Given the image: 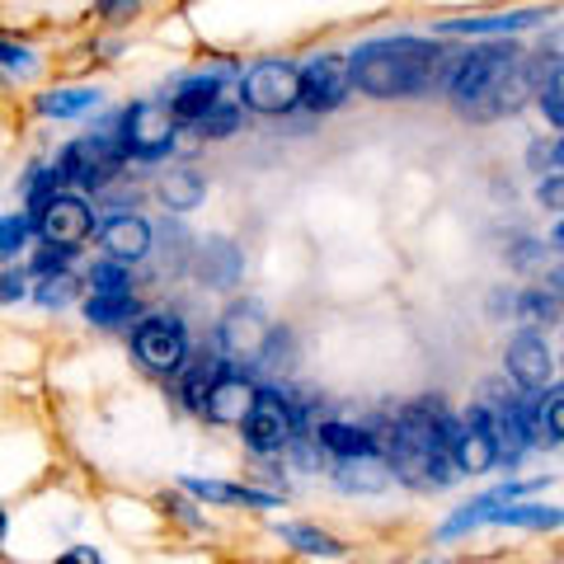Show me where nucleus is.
<instances>
[{
	"instance_id": "obj_1",
	"label": "nucleus",
	"mask_w": 564,
	"mask_h": 564,
	"mask_svg": "<svg viewBox=\"0 0 564 564\" xmlns=\"http://www.w3.org/2000/svg\"><path fill=\"white\" fill-rule=\"evenodd\" d=\"M456 57H462V52H452L433 39H414V33L372 39L348 57L352 90H362L372 99H419L452 80Z\"/></svg>"
},
{
	"instance_id": "obj_2",
	"label": "nucleus",
	"mask_w": 564,
	"mask_h": 564,
	"mask_svg": "<svg viewBox=\"0 0 564 564\" xmlns=\"http://www.w3.org/2000/svg\"><path fill=\"white\" fill-rule=\"evenodd\" d=\"M456 433V419L443 400H414L395 414L386 433V470L391 480H404L414 489H447L456 480V466L447 456V443Z\"/></svg>"
},
{
	"instance_id": "obj_3",
	"label": "nucleus",
	"mask_w": 564,
	"mask_h": 564,
	"mask_svg": "<svg viewBox=\"0 0 564 564\" xmlns=\"http://www.w3.org/2000/svg\"><path fill=\"white\" fill-rule=\"evenodd\" d=\"M522 57H527V52H522L518 43H508V39L462 52V57H456L452 80H447L452 104H456L462 113H470V118H489L494 95H499L503 80L522 66Z\"/></svg>"
},
{
	"instance_id": "obj_4",
	"label": "nucleus",
	"mask_w": 564,
	"mask_h": 564,
	"mask_svg": "<svg viewBox=\"0 0 564 564\" xmlns=\"http://www.w3.org/2000/svg\"><path fill=\"white\" fill-rule=\"evenodd\" d=\"M122 165H128V155H122L118 147V137L113 132H90V137H76V141H66L62 155H57V165H52V174H57V184L70 188V193H99V188H109Z\"/></svg>"
},
{
	"instance_id": "obj_5",
	"label": "nucleus",
	"mask_w": 564,
	"mask_h": 564,
	"mask_svg": "<svg viewBox=\"0 0 564 564\" xmlns=\"http://www.w3.org/2000/svg\"><path fill=\"white\" fill-rule=\"evenodd\" d=\"M24 217L33 221V236H39L43 245H52V250H76L80 254V245L95 236L90 198H80V193H70V188H57V193H47V198L29 203Z\"/></svg>"
},
{
	"instance_id": "obj_6",
	"label": "nucleus",
	"mask_w": 564,
	"mask_h": 564,
	"mask_svg": "<svg viewBox=\"0 0 564 564\" xmlns=\"http://www.w3.org/2000/svg\"><path fill=\"white\" fill-rule=\"evenodd\" d=\"M118 147L128 161H141V165H155L165 161L174 151V137H180V122H174L170 104L165 99H137L128 113H122V128L113 132Z\"/></svg>"
},
{
	"instance_id": "obj_7",
	"label": "nucleus",
	"mask_w": 564,
	"mask_h": 564,
	"mask_svg": "<svg viewBox=\"0 0 564 564\" xmlns=\"http://www.w3.org/2000/svg\"><path fill=\"white\" fill-rule=\"evenodd\" d=\"M132 358L155 377H180L188 367V358H193L188 329H184L180 315H170V311L141 315V321L132 325Z\"/></svg>"
},
{
	"instance_id": "obj_8",
	"label": "nucleus",
	"mask_w": 564,
	"mask_h": 564,
	"mask_svg": "<svg viewBox=\"0 0 564 564\" xmlns=\"http://www.w3.org/2000/svg\"><path fill=\"white\" fill-rule=\"evenodd\" d=\"M240 109L263 113V118H282L292 109H302V66L292 62H254L240 76Z\"/></svg>"
},
{
	"instance_id": "obj_9",
	"label": "nucleus",
	"mask_w": 564,
	"mask_h": 564,
	"mask_svg": "<svg viewBox=\"0 0 564 564\" xmlns=\"http://www.w3.org/2000/svg\"><path fill=\"white\" fill-rule=\"evenodd\" d=\"M273 344V321L259 302H231L217 325V348L226 362H259Z\"/></svg>"
},
{
	"instance_id": "obj_10",
	"label": "nucleus",
	"mask_w": 564,
	"mask_h": 564,
	"mask_svg": "<svg viewBox=\"0 0 564 564\" xmlns=\"http://www.w3.org/2000/svg\"><path fill=\"white\" fill-rule=\"evenodd\" d=\"M240 437H245V447H254V452H288L292 447V437H296V404L278 391V386H259V395H254V410L250 419L240 423Z\"/></svg>"
},
{
	"instance_id": "obj_11",
	"label": "nucleus",
	"mask_w": 564,
	"mask_h": 564,
	"mask_svg": "<svg viewBox=\"0 0 564 564\" xmlns=\"http://www.w3.org/2000/svg\"><path fill=\"white\" fill-rule=\"evenodd\" d=\"M352 95V66L344 52H321L302 66V104L311 113H329V109H344Z\"/></svg>"
},
{
	"instance_id": "obj_12",
	"label": "nucleus",
	"mask_w": 564,
	"mask_h": 564,
	"mask_svg": "<svg viewBox=\"0 0 564 564\" xmlns=\"http://www.w3.org/2000/svg\"><path fill=\"white\" fill-rule=\"evenodd\" d=\"M503 367H508V377H513L518 391L536 395V391H545V386H551V377H555V352H551V344H545L541 334L522 329V334H513V339H508Z\"/></svg>"
},
{
	"instance_id": "obj_13",
	"label": "nucleus",
	"mask_w": 564,
	"mask_h": 564,
	"mask_svg": "<svg viewBox=\"0 0 564 564\" xmlns=\"http://www.w3.org/2000/svg\"><path fill=\"white\" fill-rule=\"evenodd\" d=\"M551 480H508V485H499V489H489V494H480V499H470V503H462L456 513L437 527V541H456V536H466V532H475V527H485V522H494V513L499 508H508V503H522L532 489H545Z\"/></svg>"
},
{
	"instance_id": "obj_14",
	"label": "nucleus",
	"mask_w": 564,
	"mask_h": 564,
	"mask_svg": "<svg viewBox=\"0 0 564 564\" xmlns=\"http://www.w3.org/2000/svg\"><path fill=\"white\" fill-rule=\"evenodd\" d=\"M151 245H155V231H151L147 217H137V212H113V217L99 226V250H104V259L122 263V269L147 259Z\"/></svg>"
},
{
	"instance_id": "obj_15",
	"label": "nucleus",
	"mask_w": 564,
	"mask_h": 564,
	"mask_svg": "<svg viewBox=\"0 0 564 564\" xmlns=\"http://www.w3.org/2000/svg\"><path fill=\"white\" fill-rule=\"evenodd\" d=\"M254 395H259V386L250 377L226 372L217 386H212V395L203 404V419L207 423H221V429H240V423L250 419V410H254Z\"/></svg>"
},
{
	"instance_id": "obj_16",
	"label": "nucleus",
	"mask_w": 564,
	"mask_h": 564,
	"mask_svg": "<svg viewBox=\"0 0 564 564\" xmlns=\"http://www.w3.org/2000/svg\"><path fill=\"white\" fill-rule=\"evenodd\" d=\"M545 20H551L545 10H508V14H475V20H443L437 33L443 39H456V33H466V39H513V33Z\"/></svg>"
},
{
	"instance_id": "obj_17",
	"label": "nucleus",
	"mask_w": 564,
	"mask_h": 564,
	"mask_svg": "<svg viewBox=\"0 0 564 564\" xmlns=\"http://www.w3.org/2000/svg\"><path fill=\"white\" fill-rule=\"evenodd\" d=\"M447 456H452V466L456 475H485L499 466V452H494V437L466 414V423H456V433H452V443H447Z\"/></svg>"
},
{
	"instance_id": "obj_18",
	"label": "nucleus",
	"mask_w": 564,
	"mask_h": 564,
	"mask_svg": "<svg viewBox=\"0 0 564 564\" xmlns=\"http://www.w3.org/2000/svg\"><path fill=\"white\" fill-rule=\"evenodd\" d=\"M306 437L315 447H321L325 456H334V462H358V456H377V433H367V429H352V423H339V419H329V423H315V429H306Z\"/></svg>"
},
{
	"instance_id": "obj_19",
	"label": "nucleus",
	"mask_w": 564,
	"mask_h": 564,
	"mask_svg": "<svg viewBox=\"0 0 564 564\" xmlns=\"http://www.w3.org/2000/svg\"><path fill=\"white\" fill-rule=\"evenodd\" d=\"M221 85H226V70H212V76H188L180 90L165 99L174 122H193V128H198V122L221 104Z\"/></svg>"
},
{
	"instance_id": "obj_20",
	"label": "nucleus",
	"mask_w": 564,
	"mask_h": 564,
	"mask_svg": "<svg viewBox=\"0 0 564 564\" xmlns=\"http://www.w3.org/2000/svg\"><path fill=\"white\" fill-rule=\"evenodd\" d=\"M193 499H203V503H236V508H282L278 494L269 489H254V485H226V480H198V475H184L180 480Z\"/></svg>"
},
{
	"instance_id": "obj_21",
	"label": "nucleus",
	"mask_w": 564,
	"mask_h": 564,
	"mask_svg": "<svg viewBox=\"0 0 564 564\" xmlns=\"http://www.w3.org/2000/svg\"><path fill=\"white\" fill-rule=\"evenodd\" d=\"M245 273V254L236 250L231 240H203L198 245V278H203V288H236Z\"/></svg>"
},
{
	"instance_id": "obj_22",
	"label": "nucleus",
	"mask_w": 564,
	"mask_h": 564,
	"mask_svg": "<svg viewBox=\"0 0 564 564\" xmlns=\"http://www.w3.org/2000/svg\"><path fill=\"white\" fill-rule=\"evenodd\" d=\"M226 372H231V362L221 358V352H203V358H188V367L180 372V395L193 414H203V404L212 395V386H217Z\"/></svg>"
},
{
	"instance_id": "obj_23",
	"label": "nucleus",
	"mask_w": 564,
	"mask_h": 564,
	"mask_svg": "<svg viewBox=\"0 0 564 564\" xmlns=\"http://www.w3.org/2000/svg\"><path fill=\"white\" fill-rule=\"evenodd\" d=\"M104 90H95V85H66V90H43L39 99H33V109H39L43 118H85L90 109H99Z\"/></svg>"
},
{
	"instance_id": "obj_24",
	"label": "nucleus",
	"mask_w": 564,
	"mask_h": 564,
	"mask_svg": "<svg viewBox=\"0 0 564 564\" xmlns=\"http://www.w3.org/2000/svg\"><path fill=\"white\" fill-rule=\"evenodd\" d=\"M513 311H518V321L536 334L541 325H555L564 315V296L551 288V282H536V288H522L513 296Z\"/></svg>"
},
{
	"instance_id": "obj_25",
	"label": "nucleus",
	"mask_w": 564,
	"mask_h": 564,
	"mask_svg": "<svg viewBox=\"0 0 564 564\" xmlns=\"http://www.w3.org/2000/svg\"><path fill=\"white\" fill-rule=\"evenodd\" d=\"M334 485L348 494H381L391 485V470H386L381 456H358V462H334Z\"/></svg>"
},
{
	"instance_id": "obj_26",
	"label": "nucleus",
	"mask_w": 564,
	"mask_h": 564,
	"mask_svg": "<svg viewBox=\"0 0 564 564\" xmlns=\"http://www.w3.org/2000/svg\"><path fill=\"white\" fill-rule=\"evenodd\" d=\"M494 527H522V532H555L564 527V503H508L494 513Z\"/></svg>"
},
{
	"instance_id": "obj_27",
	"label": "nucleus",
	"mask_w": 564,
	"mask_h": 564,
	"mask_svg": "<svg viewBox=\"0 0 564 564\" xmlns=\"http://www.w3.org/2000/svg\"><path fill=\"white\" fill-rule=\"evenodd\" d=\"M85 321H90L95 329H122V325L141 321V302H137V292L90 296V302H85Z\"/></svg>"
},
{
	"instance_id": "obj_28",
	"label": "nucleus",
	"mask_w": 564,
	"mask_h": 564,
	"mask_svg": "<svg viewBox=\"0 0 564 564\" xmlns=\"http://www.w3.org/2000/svg\"><path fill=\"white\" fill-rule=\"evenodd\" d=\"M207 198V184H203V174L198 170H165L161 174V203L170 212H193V207H203Z\"/></svg>"
},
{
	"instance_id": "obj_29",
	"label": "nucleus",
	"mask_w": 564,
	"mask_h": 564,
	"mask_svg": "<svg viewBox=\"0 0 564 564\" xmlns=\"http://www.w3.org/2000/svg\"><path fill=\"white\" fill-rule=\"evenodd\" d=\"M278 536L292 545V551H302V555H321V560H339L348 545L339 536H329L321 532V527H311V522H282L278 527Z\"/></svg>"
},
{
	"instance_id": "obj_30",
	"label": "nucleus",
	"mask_w": 564,
	"mask_h": 564,
	"mask_svg": "<svg viewBox=\"0 0 564 564\" xmlns=\"http://www.w3.org/2000/svg\"><path fill=\"white\" fill-rule=\"evenodd\" d=\"M39 66H43L39 47L10 39V33H0V76L6 80H33L39 76Z\"/></svg>"
},
{
	"instance_id": "obj_31",
	"label": "nucleus",
	"mask_w": 564,
	"mask_h": 564,
	"mask_svg": "<svg viewBox=\"0 0 564 564\" xmlns=\"http://www.w3.org/2000/svg\"><path fill=\"white\" fill-rule=\"evenodd\" d=\"M33 240V221L24 217V212H10V217H0V259H20L29 250Z\"/></svg>"
},
{
	"instance_id": "obj_32",
	"label": "nucleus",
	"mask_w": 564,
	"mask_h": 564,
	"mask_svg": "<svg viewBox=\"0 0 564 564\" xmlns=\"http://www.w3.org/2000/svg\"><path fill=\"white\" fill-rule=\"evenodd\" d=\"M85 282H90V296H118V292H132V278L122 263H109L99 259L90 273H85Z\"/></svg>"
},
{
	"instance_id": "obj_33",
	"label": "nucleus",
	"mask_w": 564,
	"mask_h": 564,
	"mask_svg": "<svg viewBox=\"0 0 564 564\" xmlns=\"http://www.w3.org/2000/svg\"><path fill=\"white\" fill-rule=\"evenodd\" d=\"M33 296H39V306L47 311H62L70 296H76V278L70 273H52V278H39V288H33Z\"/></svg>"
},
{
	"instance_id": "obj_34",
	"label": "nucleus",
	"mask_w": 564,
	"mask_h": 564,
	"mask_svg": "<svg viewBox=\"0 0 564 564\" xmlns=\"http://www.w3.org/2000/svg\"><path fill=\"white\" fill-rule=\"evenodd\" d=\"M198 132L212 137V141H221V137H236L240 132V104H217L203 122H198Z\"/></svg>"
},
{
	"instance_id": "obj_35",
	"label": "nucleus",
	"mask_w": 564,
	"mask_h": 564,
	"mask_svg": "<svg viewBox=\"0 0 564 564\" xmlns=\"http://www.w3.org/2000/svg\"><path fill=\"white\" fill-rule=\"evenodd\" d=\"M541 429H545V443H564V386L541 395Z\"/></svg>"
},
{
	"instance_id": "obj_36",
	"label": "nucleus",
	"mask_w": 564,
	"mask_h": 564,
	"mask_svg": "<svg viewBox=\"0 0 564 564\" xmlns=\"http://www.w3.org/2000/svg\"><path fill=\"white\" fill-rule=\"evenodd\" d=\"M541 113L555 122V128H564V62L551 66V80L541 85Z\"/></svg>"
},
{
	"instance_id": "obj_37",
	"label": "nucleus",
	"mask_w": 564,
	"mask_h": 564,
	"mask_svg": "<svg viewBox=\"0 0 564 564\" xmlns=\"http://www.w3.org/2000/svg\"><path fill=\"white\" fill-rule=\"evenodd\" d=\"M29 269H6L0 273V306H14V302H24L29 296Z\"/></svg>"
},
{
	"instance_id": "obj_38",
	"label": "nucleus",
	"mask_w": 564,
	"mask_h": 564,
	"mask_svg": "<svg viewBox=\"0 0 564 564\" xmlns=\"http://www.w3.org/2000/svg\"><path fill=\"white\" fill-rule=\"evenodd\" d=\"M536 198H541L545 207H564V170H560V174H545L541 188H536Z\"/></svg>"
},
{
	"instance_id": "obj_39",
	"label": "nucleus",
	"mask_w": 564,
	"mask_h": 564,
	"mask_svg": "<svg viewBox=\"0 0 564 564\" xmlns=\"http://www.w3.org/2000/svg\"><path fill=\"white\" fill-rule=\"evenodd\" d=\"M52 564H104V555L95 551V545H66V551Z\"/></svg>"
},
{
	"instance_id": "obj_40",
	"label": "nucleus",
	"mask_w": 564,
	"mask_h": 564,
	"mask_svg": "<svg viewBox=\"0 0 564 564\" xmlns=\"http://www.w3.org/2000/svg\"><path fill=\"white\" fill-rule=\"evenodd\" d=\"M551 245H555V250L564 254V221H560V226H555V231H551Z\"/></svg>"
},
{
	"instance_id": "obj_41",
	"label": "nucleus",
	"mask_w": 564,
	"mask_h": 564,
	"mask_svg": "<svg viewBox=\"0 0 564 564\" xmlns=\"http://www.w3.org/2000/svg\"><path fill=\"white\" fill-rule=\"evenodd\" d=\"M6 532H10V518H6V508H0V545H6Z\"/></svg>"
},
{
	"instance_id": "obj_42",
	"label": "nucleus",
	"mask_w": 564,
	"mask_h": 564,
	"mask_svg": "<svg viewBox=\"0 0 564 564\" xmlns=\"http://www.w3.org/2000/svg\"><path fill=\"white\" fill-rule=\"evenodd\" d=\"M551 288H555V292L564 296V269H560V273H551Z\"/></svg>"
}]
</instances>
